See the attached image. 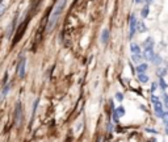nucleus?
I'll return each instance as SVG.
<instances>
[{"instance_id": "obj_1", "label": "nucleus", "mask_w": 168, "mask_h": 142, "mask_svg": "<svg viewBox=\"0 0 168 142\" xmlns=\"http://www.w3.org/2000/svg\"><path fill=\"white\" fill-rule=\"evenodd\" d=\"M66 4H67V0H58V3L55 4L54 9H53V12H51V15H50V19H49V26H47V30H49V32H51L54 29L55 24L58 22V19L61 17V15H62L63 9H65Z\"/></svg>"}, {"instance_id": "obj_2", "label": "nucleus", "mask_w": 168, "mask_h": 142, "mask_svg": "<svg viewBox=\"0 0 168 142\" xmlns=\"http://www.w3.org/2000/svg\"><path fill=\"white\" fill-rule=\"evenodd\" d=\"M137 17H135L134 15H131L130 16V19H129V25H130V33H129V38L131 39L134 37V34H135V32H137Z\"/></svg>"}, {"instance_id": "obj_3", "label": "nucleus", "mask_w": 168, "mask_h": 142, "mask_svg": "<svg viewBox=\"0 0 168 142\" xmlns=\"http://www.w3.org/2000/svg\"><path fill=\"white\" fill-rule=\"evenodd\" d=\"M21 118H22V106H21V101H17L16 108H15V121L17 124H20Z\"/></svg>"}, {"instance_id": "obj_4", "label": "nucleus", "mask_w": 168, "mask_h": 142, "mask_svg": "<svg viewBox=\"0 0 168 142\" xmlns=\"http://www.w3.org/2000/svg\"><path fill=\"white\" fill-rule=\"evenodd\" d=\"M25 66H26V59L21 58V59H20L18 66H17V73L20 75V78H22L24 75H25Z\"/></svg>"}, {"instance_id": "obj_5", "label": "nucleus", "mask_w": 168, "mask_h": 142, "mask_svg": "<svg viewBox=\"0 0 168 142\" xmlns=\"http://www.w3.org/2000/svg\"><path fill=\"white\" fill-rule=\"evenodd\" d=\"M154 112L156 114L158 117H163V114H164V110H163V105L162 103H158V104H154Z\"/></svg>"}, {"instance_id": "obj_6", "label": "nucleus", "mask_w": 168, "mask_h": 142, "mask_svg": "<svg viewBox=\"0 0 168 142\" xmlns=\"http://www.w3.org/2000/svg\"><path fill=\"white\" fill-rule=\"evenodd\" d=\"M153 46H154V39L149 37V38H146L145 41H143V49L147 50V49H153Z\"/></svg>"}, {"instance_id": "obj_7", "label": "nucleus", "mask_w": 168, "mask_h": 142, "mask_svg": "<svg viewBox=\"0 0 168 142\" xmlns=\"http://www.w3.org/2000/svg\"><path fill=\"white\" fill-rule=\"evenodd\" d=\"M143 57H145L146 59H149V61H153V58L155 57V53L153 49H147L145 50V54H143Z\"/></svg>"}, {"instance_id": "obj_8", "label": "nucleus", "mask_w": 168, "mask_h": 142, "mask_svg": "<svg viewBox=\"0 0 168 142\" xmlns=\"http://www.w3.org/2000/svg\"><path fill=\"white\" fill-rule=\"evenodd\" d=\"M109 30L108 29H104L102 33H101V42L102 43H108V41H109Z\"/></svg>"}, {"instance_id": "obj_9", "label": "nucleus", "mask_w": 168, "mask_h": 142, "mask_svg": "<svg viewBox=\"0 0 168 142\" xmlns=\"http://www.w3.org/2000/svg\"><path fill=\"white\" fill-rule=\"evenodd\" d=\"M147 69H149V67H147L146 63H139V65L137 66V73L138 74H145L147 71Z\"/></svg>"}, {"instance_id": "obj_10", "label": "nucleus", "mask_w": 168, "mask_h": 142, "mask_svg": "<svg viewBox=\"0 0 168 142\" xmlns=\"http://www.w3.org/2000/svg\"><path fill=\"white\" fill-rule=\"evenodd\" d=\"M130 51L133 54H139V53H141V47H139L137 43H131V45H130Z\"/></svg>"}, {"instance_id": "obj_11", "label": "nucleus", "mask_w": 168, "mask_h": 142, "mask_svg": "<svg viewBox=\"0 0 168 142\" xmlns=\"http://www.w3.org/2000/svg\"><path fill=\"white\" fill-rule=\"evenodd\" d=\"M116 113H117L118 117H123V116H125V108H123L122 105L117 106V108H116Z\"/></svg>"}, {"instance_id": "obj_12", "label": "nucleus", "mask_w": 168, "mask_h": 142, "mask_svg": "<svg viewBox=\"0 0 168 142\" xmlns=\"http://www.w3.org/2000/svg\"><path fill=\"white\" fill-rule=\"evenodd\" d=\"M137 30L139 32V33H145V32H147V28L143 22H138L137 24Z\"/></svg>"}, {"instance_id": "obj_13", "label": "nucleus", "mask_w": 168, "mask_h": 142, "mask_svg": "<svg viewBox=\"0 0 168 142\" xmlns=\"http://www.w3.org/2000/svg\"><path fill=\"white\" fill-rule=\"evenodd\" d=\"M141 16H142V19H146L147 16H149V5H146L142 8V11H141Z\"/></svg>"}, {"instance_id": "obj_14", "label": "nucleus", "mask_w": 168, "mask_h": 142, "mask_svg": "<svg viewBox=\"0 0 168 142\" xmlns=\"http://www.w3.org/2000/svg\"><path fill=\"white\" fill-rule=\"evenodd\" d=\"M138 79L141 83H147L149 82V76L146 74H138Z\"/></svg>"}, {"instance_id": "obj_15", "label": "nucleus", "mask_w": 168, "mask_h": 142, "mask_svg": "<svg viewBox=\"0 0 168 142\" xmlns=\"http://www.w3.org/2000/svg\"><path fill=\"white\" fill-rule=\"evenodd\" d=\"M159 84H160V87H162V90L164 91V90H167V83H166V80H164V78H160V80H159Z\"/></svg>"}, {"instance_id": "obj_16", "label": "nucleus", "mask_w": 168, "mask_h": 142, "mask_svg": "<svg viewBox=\"0 0 168 142\" xmlns=\"http://www.w3.org/2000/svg\"><path fill=\"white\" fill-rule=\"evenodd\" d=\"M131 59H133L134 62H139L142 59V57H141V54H133L131 55Z\"/></svg>"}, {"instance_id": "obj_17", "label": "nucleus", "mask_w": 168, "mask_h": 142, "mask_svg": "<svg viewBox=\"0 0 168 142\" xmlns=\"http://www.w3.org/2000/svg\"><path fill=\"white\" fill-rule=\"evenodd\" d=\"M151 101H153L154 104H158V103H160V100H159V97L156 96V95H153V96H151Z\"/></svg>"}, {"instance_id": "obj_18", "label": "nucleus", "mask_w": 168, "mask_h": 142, "mask_svg": "<svg viewBox=\"0 0 168 142\" xmlns=\"http://www.w3.org/2000/svg\"><path fill=\"white\" fill-rule=\"evenodd\" d=\"M116 100H117V101H122L123 100V95L121 92H117V93H116Z\"/></svg>"}, {"instance_id": "obj_19", "label": "nucleus", "mask_w": 168, "mask_h": 142, "mask_svg": "<svg viewBox=\"0 0 168 142\" xmlns=\"http://www.w3.org/2000/svg\"><path fill=\"white\" fill-rule=\"evenodd\" d=\"M163 101H164L166 108L168 109V95H167V93H163Z\"/></svg>"}, {"instance_id": "obj_20", "label": "nucleus", "mask_w": 168, "mask_h": 142, "mask_svg": "<svg viewBox=\"0 0 168 142\" xmlns=\"http://www.w3.org/2000/svg\"><path fill=\"white\" fill-rule=\"evenodd\" d=\"M160 61H162V59H160V57H159V55H155V57L153 58V61H151V62H153V63H155V65H158V63L160 62Z\"/></svg>"}, {"instance_id": "obj_21", "label": "nucleus", "mask_w": 168, "mask_h": 142, "mask_svg": "<svg viewBox=\"0 0 168 142\" xmlns=\"http://www.w3.org/2000/svg\"><path fill=\"white\" fill-rule=\"evenodd\" d=\"M162 118H163V121H164L166 125H167V124H168V112H164V114H163Z\"/></svg>"}, {"instance_id": "obj_22", "label": "nucleus", "mask_w": 168, "mask_h": 142, "mask_svg": "<svg viewBox=\"0 0 168 142\" xmlns=\"http://www.w3.org/2000/svg\"><path fill=\"white\" fill-rule=\"evenodd\" d=\"M156 87H158L156 83H153V86H151V92H155V91H156Z\"/></svg>"}, {"instance_id": "obj_23", "label": "nucleus", "mask_w": 168, "mask_h": 142, "mask_svg": "<svg viewBox=\"0 0 168 142\" xmlns=\"http://www.w3.org/2000/svg\"><path fill=\"white\" fill-rule=\"evenodd\" d=\"M145 2L147 3V5H150V4H153V3L155 2V0H145Z\"/></svg>"}, {"instance_id": "obj_24", "label": "nucleus", "mask_w": 168, "mask_h": 142, "mask_svg": "<svg viewBox=\"0 0 168 142\" xmlns=\"http://www.w3.org/2000/svg\"><path fill=\"white\" fill-rule=\"evenodd\" d=\"M134 2H135V3H137V4H142L143 2H145V0H134Z\"/></svg>"}]
</instances>
